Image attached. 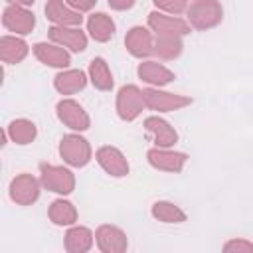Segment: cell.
<instances>
[{
	"label": "cell",
	"mask_w": 253,
	"mask_h": 253,
	"mask_svg": "<svg viewBox=\"0 0 253 253\" xmlns=\"http://www.w3.org/2000/svg\"><path fill=\"white\" fill-rule=\"evenodd\" d=\"M182 38L180 36H156L154 53L160 59H176L182 53Z\"/></svg>",
	"instance_id": "27"
},
{
	"label": "cell",
	"mask_w": 253,
	"mask_h": 253,
	"mask_svg": "<svg viewBox=\"0 0 253 253\" xmlns=\"http://www.w3.org/2000/svg\"><path fill=\"white\" fill-rule=\"evenodd\" d=\"M6 134L12 138V142L24 146V144L34 142V138L38 136V128H36V125H34L32 121H28V119H16V121H12V123L8 125Z\"/></svg>",
	"instance_id": "24"
},
{
	"label": "cell",
	"mask_w": 253,
	"mask_h": 253,
	"mask_svg": "<svg viewBox=\"0 0 253 253\" xmlns=\"http://www.w3.org/2000/svg\"><path fill=\"white\" fill-rule=\"evenodd\" d=\"M186 12H188V24L196 30L215 28L223 18V8L217 0H194Z\"/></svg>",
	"instance_id": "1"
},
{
	"label": "cell",
	"mask_w": 253,
	"mask_h": 253,
	"mask_svg": "<svg viewBox=\"0 0 253 253\" xmlns=\"http://www.w3.org/2000/svg\"><path fill=\"white\" fill-rule=\"evenodd\" d=\"M148 28L156 36H186L190 32L188 20H182L178 16H166L162 12H150L148 14Z\"/></svg>",
	"instance_id": "9"
},
{
	"label": "cell",
	"mask_w": 253,
	"mask_h": 253,
	"mask_svg": "<svg viewBox=\"0 0 253 253\" xmlns=\"http://www.w3.org/2000/svg\"><path fill=\"white\" fill-rule=\"evenodd\" d=\"M95 243H97L99 251H103V253H123L128 247L126 233L121 227L111 225V223H105V225L97 227Z\"/></svg>",
	"instance_id": "8"
},
{
	"label": "cell",
	"mask_w": 253,
	"mask_h": 253,
	"mask_svg": "<svg viewBox=\"0 0 253 253\" xmlns=\"http://www.w3.org/2000/svg\"><path fill=\"white\" fill-rule=\"evenodd\" d=\"M40 182L49 192L67 196L75 190V176L69 168L53 166V164H42L40 168Z\"/></svg>",
	"instance_id": "2"
},
{
	"label": "cell",
	"mask_w": 253,
	"mask_h": 253,
	"mask_svg": "<svg viewBox=\"0 0 253 253\" xmlns=\"http://www.w3.org/2000/svg\"><path fill=\"white\" fill-rule=\"evenodd\" d=\"M87 85V75L81 69H65L59 71L53 79V87L61 93V95H73L77 91H81Z\"/></svg>",
	"instance_id": "19"
},
{
	"label": "cell",
	"mask_w": 253,
	"mask_h": 253,
	"mask_svg": "<svg viewBox=\"0 0 253 253\" xmlns=\"http://www.w3.org/2000/svg\"><path fill=\"white\" fill-rule=\"evenodd\" d=\"M8 2L10 4H18V6H26V8L34 4V0H8Z\"/></svg>",
	"instance_id": "32"
},
{
	"label": "cell",
	"mask_w": 253,
	"mask_h": 253,
	"mask_svg": "<svg viewBox=\"0 0 253 253\" xmlns=\"http://www.w3.org/2000/svg\"><path fill=\"white\" fill-rule=\"evenodd\" d=\"M89 81L93 83L95 89L99 91H111L113 89V73L103 57H95L89 63Z\"/></svg>",
	"instance_id": "23"
},
{
	"label": "cell",
	"mask_w": 253,
	"mask_h": 253,
	"mask_svg": "<svg viewBox=\"0 0 253 253\" xmlns=\"http://www.w3.org/2000/svg\"><path fill=\"white\" fill-rule=\"evenodd\" d=\"M28 55V43L18 36H2L0 57L4 63H20Z\"/></svg>",
	"instance_id": "22"
},
{
	"label": "cell",
	"mask_w": 253,
	"mask_h": 253,
	"mask_svg": "<svg viewBox=\"0 0 253 253\" xmlns=\"http://www.w3.org/2000/svg\"><path fill=\"white\" fill-rule=\"evenodd\" d=\"M146 107L144 103V93L136 85H125L117 93V115L123 121H134L142 109Z\"/></svg>",
	"instance_id": "5"
},
{
	"label": "cell",
	"mask_w": 253,
	"mask_h": 253,
	"mask_svg": "<svg viewBox=\"0 0 253 253\" xmlns=\"http://www.w3.org/2000/svg\"><path fill=\"white\" fill-rule=\"evenodd\" d=\"M87 32L95 42H109L115 36V22L103 12L91 14L87 18Z\"/></svg>",
	"instance_id": "21"
},
{
	"label": "cell",
	"mask_w": 253,
	"mask_h": 253,
	"mask_svg": "<svg viewBox=\"0 0 253 253\" xmlns=\"http://www.w3.org/2000/svg\"><path fill=\"white\" fill-rule=\"evenodd\" d=\"M95 158H97L99 166H101L107 174H111V176H115V178H121V176H126V174H128V160H126L125 154H123L119 148H115V146H101V148L97 150Z\"/></svg>",
	"instance_id": "13"
},
{
	"label": "cell",
	"mask_w": 253,
	"mask_h": 253,
	"mask_svg": "<svg viewBox=\"0 0 253 253\" xmlns=\"http://www.w3.org/2000/svg\"><path fill=\"white\" fill-rule=\"evenodd\" d=\"M223 251H227V253H253V243L247 239H231L223 245Z\"/></svg>",
	"instance_id": "29"
},
{
	"label": "cell",
	"mask_w": 253,
	"mask_h": 253,
	"mask_svg": "<svg viewBox=\"0 0 253 253\" xmlns=\"http://www.w3.org/2000/svg\"><path fill=\"white\" fill-rule=\"evenodd\" d=\"M47 215L55 225H75V221H77V210L67 200H55L49 206Z\"/></svg>",
	"instance_id": "25"
},
{
	"label": "cell",
	"mask_w": 253,
	"mask_h": 253,
	"mask_svg": "<svg viewBox=\"0 0 253 253\" xmlns=\"http://www.w3.org/2000/svg\"><path fill=\"white\" fill-rule=\"evenodd\" d=\"M154 6L162 12H168V14H182L188 10V0H152Z\"/></svg>",
	"instance_id": "28"
},
{
	"label": "cell",
	"mask_w": 253,
	"mask_h": 253,
	"mask_svg": "<svg viewBox=\"0 0 253 253\" xmlns=\"http://www.w3.org/2000/svg\"><path fill=\"white\" fill-rule=\"evenodd\" d=\"M10 198L18 206H30L40 198V182L32 174H18L10 182Z\"/></svg>",
	"instance_id": "11"
},
{
	"label": "cell",
	"mask_w": 253,
	"mask_h": 253,
	"mask_svg": "<svg viewBox=\"0 0 253 253\" xmlns=\"http://www.w3.org/2000/svg\"><path fill=\"white\" fill-rule=\"evenodd\" d=\"M34 55L43 63V65H49V67H57V69H63L71 63V55L69 51L59 45V43H47V42H40L34 45Z\"/></svg>",
	"instance_id": "14"
},
{
	"label": "cell",
	"mask_w": 253,
	"mask_h": 253,
	"mask_svg": "<svg viewBox=\"0 0 253 253\" xmlns=\"http://www.w3.org/2000/svg\"><path fill=\"white\" fill-rule=\"evenodd\" d=\"M65 2L77 12H87L97 4V0H65Z\"/></svg>",
	"instance_id": "30"
},
{
	"label": "cell",
	"mask_w": 253,
	"mask_h": 253,
	"mask_svg": "<svg viewBox=\"0 0 253 253\" xmlns=\"http://www.w3.org/2000/svg\"><path fill=\"white\" fill-rule=\"evenodd\" d=\"M47 36L53 43H59L75 53H79L87 47V36H85V32H81L79 26H53V28H49Z\"/></svg>",
	"instance_id": "12"
},
{
	"label": "cell",
	"mask_w": 253,
	"mask_h": 253,
	"mask_svg": "<svg viewBox=\"0 0 253 253\" xmlns=\"http://www.w3.org/2000/svg\"><path fill=\"white\" fill-rule=\"evenodd\" d=\"M93 243H95V235L91 233V229H87L83 225H73L65 233V251L67 253H85L93 247Z\"/></svg>",
	"instance_id": "20"
},
{
	"label": "cell",
	"mask_w": 253,
	"mask_h": 253,
	"mask_svg": "<svg viewBox=\"0 0 253 253\" xmlns=\"http://www.w3.org/2000/svg\"><path fill=\"white\" fill-rule=\"evenodd\" d=\"M107 2H109V6L113 10H128V8L134 6L136 0H107Z\"/></svg>",
	"instance_id": "31"
},
{
	"label": "cell",
	"mask_w": 253,
	"mask_h": 253,
	"mask_svg": "<svg viewBox=\"0 0 253 253\" xmlns=\"http://www.w3.org/2000/svg\"><path fill=\"white\" fill-rule=\"evenodd\" d=\"M148 164L156 170H164V172H180L188 160V156L184 152H176L164 146H154L146 152Z\"/></svg>",
	"instance_id": "10"
},
{
	"label": "cell",
	"mask_w": 253,
	"mask_h": 253,
	"mask_svg": "<svg viewBox=\"0 0 253 253\" xmlns=\"http://www.w3.org/2000/svg\"><path fill=\"white\" fill-rule=\"evenodd\" d=\"M150 211H152V217H156L162 223H182V221H186V213L176 204L166 202V200L154 202Z\"/></svg>",
	"instance_id": "26"
},
{
	"label": "cell",
	"mask_w": 253,
	"mask_h": 253,
	"mask_svg": "<svg viewBox=\"0 0 253 253\" xmlns=\"http://www.w3.org/2000/svg\"><path fill=\"white\" fill-rule=\"evenodd\" d=\"M136 73L144 83H148L152 87H164L170 81H174V73L158 61H142L138 65Z\"/></svg>",
	"instance_id": "18"
},
{
	"label": "cell",
	"mask_w": 253,
	"mask_h": 253,
	"mask_svg": "<svg viewBox=\"0 0 253 253\" xmlns=\"http://www.w3.org/2000/svg\"><path fill=\"white\" fill-rule=\"evenodd\" d=\"M59 156L73 168H81L85 166L89 160H91V146L89 142L77 134V132H71V134H65L59 142Z\"/></svg>",
	"instance_id": "3"
},
{
	"label": "cell",
	"mask_w": 253,
	"mask_h": 253,
	"mask_svg": "<svg viewBox=\"0 0 253 253\" xmlns=\"http://www.w3.org/2000/svg\"><path fill=\"white\" fill-rule=\"evenodd\" d=\"M144 93V103L148 109L158 111V113H168V111H178L182 107H188L192 103L190 97L186 95H178V93H168V91H160L158 87H148L142 89Z\"/></svg>",
	"instance_id": "4"
},
{
	"label": "cell",
	"mask_w": 253,
	"mask_h": 253,
	"mask_svg": "<svg viewBox=\"0 0 253 253\" xmlns=\"http://www.w3.org/2000/svg\"><path fill=\"white\" fill-rule=\"evenodd\" d=\"M45 16L55 26H81L83 22L81 12L73 10L65 0H47Z\"/></svg>",
	"instance_id": "16"
},
{
	"label": "cell",
	"mask_w": 253,
	"mask_h": 253,
	"mask_svg": "<svg viewBox=\"0 0 253 253\" xmlns=\"http://www.w3.org/2000/svg\"><path fill=\"white\" fill-rule=\"evenodd\" d=\"M55 111H57L59 121H61L65 126H69L71 130H75V132H83V130H87L89 125H91L87 111H85L77 101H73V99H61V101L57 103Z\"/></svg>",
	"instance_id": "6"
},
{
	"label": "cell",
	"mask_w": 253,
	"mask_h": 253,
	"mask_svg": "<svg viewBox=\"0 0 253 253\" xmlns=\"http://www.w3.org/2000/svg\"><path fill=\"white\" fill-rule=\"evenodd\" d=\"M125 45L128 49L130 55L134 57H148L150 53H154V42H152V34L142 28V26H134L126 32L125 38Z\"/></svg>",
	"instance_id": "15"
},
{
	"label": "cell",
	"mask_w": 253,
	"mask_h": 253,
	"mask_svg": "<svg viewBox=\"0 0 253 253\" xmlns=\"http://www.w3.org/2000/svg\"><path fill=\"white\" fill-rule=\"evenodd\" d=\"M144 128L152 136V140L156 142V146L170 148V146H174L178 142V132L174 130V126H170V123L164 121V119H160V117H148V119H144Z\"/></svg>",
	"instance_id": "17"
},
{
	"label": "cell",
	"mask_w": 253,
	"mask_h": 253,
	"mask_svg": "<svg viewBox=\"0 0 253 253\" xmlns=\"http://www.w3.org/2000/svg\"><path fill=\"white\" fill-rule=\"evenodd\" d=\"M2 24L6 30L14 32L16 36H26L34 30L36 26V18L34 14L26 8V6H18V4H10L4 8L2 14Z\"/></svg>",
	"instance_id": "7"
}]
</instances>
